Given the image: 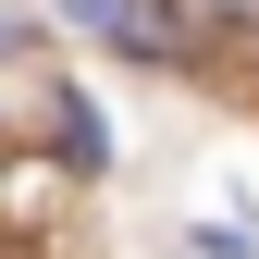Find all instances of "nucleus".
I'll return each instance as SVG.
<instances>
[{
  "label": "nucleus",
  "mask_w": 259,
  "mask_h": 259,
  "mask_svg": "<svg viewBox=\"0 0 259 259\" xmlns=\"http://www.w3.org/2000/svg\"><path fill=\"white\" fill-rule=\"evenodd\" d=\"M62 160H74V173H99V160H111V123H99V111H87V99H74V111H62Z\"/></svg>",
  "instance_id": "2"
},
{
  "label": "nucleus",
  "mask_w": 259,
  "mask_h": 259,
  "mask_svg": "<svg viewBox=\"0 0 259 259\" xmlns=\"http://www.w3.org/2000/svg\"><path fill=\"white\" fill-rule=\"evenodd\" d=\"M185 13H222V25H259V0H185Z\"/></svg>",
  "instance_id": "3"
},
{
  "label": "nucleus",
  "mask_w": 259,
  "mask_h": 259,
  "mask_svg": "<svg viewBox=\"0 0 259 259\" xmlns=\"http://www.w3.org/2000/svg\"><path fill=\"white\" fill-rule=\"evenodd\" d=\"M62 25H87L136 62H185V0H62Z\"/></svg>",
  "instance_id": "1"
}]
</instances>
